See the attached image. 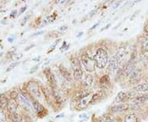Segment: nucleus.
I'll return each mask as SVG.
<instances>
[{"label":"nucleus","mask_w":148,"mask_h":122,"mask_svg":"<svg viewBox=\"0 0 148 122\" xmlns=\"http://www.w3.org/2000/svg\"><path fill=\"white\" fill-rule=\"evenodd\" d=\"M95 64L99 69H104L108 63V53L106 51V49L104 48H99L95 53V57H94Z\"/></svg>","instance_id":"1"},{"label":"nucleus","mask_w":148,"mask_h":122,"mask_svg":"<svg viewBox=\"0 0 148 122\" xmlns=\"http://www.w3.org/2000/svg\"><path fill=\"white\" fill-rule=\"evenodd\" d=\"M81 63L88 73H92L95 69V62L87 54H83L81 56Z\"/></svg>","instance_id":"2"},{"label":"nucleus","mask_w":148,"mask_h":122,"mask_svg":"<svg viewBox=\"0 0 148 122\" xmlns=\"http://www.w3.org/2000/svg\"><path fill=\"white\" fill-rule=\"evenodd\" d=\"M71 64H72V67H73V69L74 79L77 80V81L80 80L83 76V72H82V69L80 66L78 60L76 59H72Z\"/></svg>","instance_id":"3"},{"label":"nucleus","mask_w":148,"mask_h":122,"mask_svg":"<svg viewBox=\"0 0 148 122\" xmlns=\"http://www.w3.org/2000/svg\"><path fill=\"white\" fill-rule=\"evenodd\" d=\"M132 97H133V94L130 92H120L115 96L114 101L117 103L124 102V101H127L130 99H132Z\"/></svg>","instance_id":"4"},{"label":"nucleus","mask_w":148,"mask_h":122,"mask_svg":"<svg viewBox=\"0 0 148 122\" xmlns=\"http://www.w3.org/2000/svg\"><path fill=\"white\" fill-rule=\"evenodd\" d=\"M127 51L126 48L124 46H120L116 52V59L119 62V64H123L126 59H127Z\"/></svg>","instance_id":"5"},{"label":"nucleus","mask_w":148,"mask_h":122,"mask_svg":"<svg viewBox=\"0 0 148 122\" xmlns=\"http://www.w3.org/2000/svg\"><path fill=\"white\" fill-rule=\"evenodd\" d=\"M119 64L117 60L116 56L111 57L110 59L109 60V68H108V70L111 75H114L115 74V72L119 68Z\"/></svg>","instance_id":"6"},{"label":"nucleus","mask_w":148,"mask_h":122,"mask_svg":"<svg viewBox=\"0 0 148 122\" xmlns=\"http://www.w3.org/2000/svg\"><path fill=\"white\" fill-rule=\"evenodd\" d=\"M27 88L33 96H40V88H39L38 83L36 82H30L27 86Z\"/></svg>","instance_id":"7"},{"label":"nucleus","mask_w":148,"mask_h":122,"mask_svg":"<svg viewBox=\"0 0 148 122\" xmlns=\"http://www.w3.org/2000/svg\"><path fill=\"white\" fill-rule=\"evenodd\" d=\"M142 78V71L140 69H136L132 74L129 76V82L131 83H135L140 81Z\"/></svg>","instance_id":"8"},{"label":"nucleus","mask_w":148,"mask_h":122,"mask_svg":"<svg viewBox=\"0 0 148 122\" xmlns=\"http://www.w3.org/2000/svg\"><path fill=\"white\" fill-rule=\"evenodd\" d=\"M91 98H92V96H87L84 98L81 99L79 101H78V104H77V107L79 109H83V108H86V106L89 105V103H91Z\"/></svg>","instance_id":"9"},{"label":"nucleus","mask_w":148,"mask_h":122,"mask_svg":"<svg viewBox=\"0 0 148 122\" xmlns=\"http://www.w3.org/2000/svg\"><path fill=\"white\" fill-rule=\"evenodd\" d=\"M46 76H47V79L49 80V83L50 88H52V90H57V83H56V80H55V78L53 74L51 72H48L46 74Z\"/></svg>","instance_id":"10"},{"label":"nucleus","mask_w":148,"mask_h":122,"mask_svg":"<svg viewBox=\"0 0 148 122\" xmlns=\"http://www.w3.org/2000/svg\"><path fill=\"white\" fill-rule=\"evenodd\" d=\"M16 109H17V102H16V100L12 99L10 101H8V104L7 106L8 112L10 114H14V113H16Z\"/></svg>","instance_id":"11"},{"label":"nucleus","mask_w":148,"mask_h":122,"mask_svg":"<svg viewBox=\"0 0 148 122\" xmlns=\"http://www.w3.org/2000/svg\"><path fill=\"white\" fill-rule=\"evenodd\" d=\"M135 70H136V69H135L134 64H128L126 66H124V68L123 69V73L125 76H130Z\"/></svg>","instance_id":"12"},{"label":"nucleus","mask_w":148,"mask_h":122,"mask_svg":"<svg viewBox=\"0 0 148 122\" xmlns=\"http://www.w3.org/2000/svg\"><path fill=\"white\" fill-rule=\"evenodd\" d=\"M105 93H106V92H105V91L102 90V89L96 91L95 93L92 95V98H91V103H94V102H95V101H100L101 99H102V97L104 96Z\"/></svg>","instance_id":"13"},{"label":"nucleus","mask_w":148,"mask_h":122,"mask_svg":"<svg viewBox=\"0 0 148 122\" xmlns=\"http://www.w3.org/2000/svg\"><path fill=\"white\" fill-rule=\"evenodd\" d=\"M128 108H129V105L123 103V104H119V105L113 106L112 111L114 112H123V111H127Z\"/></svg>","instance_id":"14"},{"label":"nucleus","mask_w":148,"mask_h":122,"mask_svg":"<svg viewBox=\"0 0 148 122\" xmlns=\"http://www.w3.org/2000/svg\"><path fill=\"white\" fill-rule=\"evenodd\" d=\"M60 72L62 75L64 76V79L68 82H71L72 81V76H71V74L69 73V71L67 69H65L64 67H60Z\"/></svg>","instance_id":"15"},{"label":"nucleus","mask_w":148,"mask_h":122,"mask_svg":"<svg viewBox=\"0 0 148 122\" xmlns=\"http://www.w3.org/2000/svg\"><path fill=\"white\" fill-rule=\"evenodd\" d=\"M90 95V92L88 90H84V91H82V92H77V94H76V96H75V99L77 100V101H79L81 99H82V98H84L86 96H87Z\"/></svg>","instance_id":"16"},{"label":"nucleus","mask_w":148,"mask_h":122,"mask_svg":"<svg viewBox=\"0 0 148 122\" xmlns=\"http://www.w3.org/2000/svg\"><path fill=\"white\" fill-rule=\"evenodd\" d=\"M8 104V100L7 96L4 93L0 94V106H1V108L7 107Z\"/></svg>","instance_id":"17"},{"label":"nucleus","mask_w":148,"mask_h":122,"mask_svg":"<svg viewBox=\"0 0 148 122\" xmlns=\"http://www.w3.org/2000/svg\"><path fill=\"white\" fill-rule=\"evenodd\" d=\"M136 90L138 92H147L148 91V82H145L143 83H141V84L138 85L136 87Z\"/></svg>","instance_id":"18"},{"label":"nucleus","mask_w":148,"mask_h":122,"mask_svg":"<svg viewBox=\"0 0 148 122\" xmlns=\"http://www.w3.org/2000/svg\"><path fill=\"white\" fill-rule=\"evenodd\" d=\"M93 76L91 74H87L84 79V85L86 87H90L93 83Z\"/></svg>","instance_id":"19"},{"label":"nucleus","mask_w":148,"mask_h":122,"mask_svg":"<svg viewBox=\"0 0 148 122\" xmlns=\"http://www.w3.org/2000/svg\"><path fill=\"white\" fill-rule=\"evenodd\" d=\"M43 91H44V94H45V96H46V98H48V99L51 96V95H53V90L49 86H45L43 88Z\"/></svg>","instance_id":"20"},{"label":"nucleus","mask_w":148,"mask_h":122,"mask_svg":"<svg viewBox=\"0 0 148 122\" xmlns=\"http://www.w3.org/2000/svg\"><path fill=\"white\" fill-rule=\"evenodd\" d=\"M124 122H138V118L135 114H128L125 117Z\"/></svg>","instance_id":"21"},{"label":"nucleus","mask_w":148,"mask_h":122,"mask_svg":"<svg viewBox=\"0 0 148 122\" xmlns=\"http://www.w3.org/2000/svg\"><path fill=\"white\" fill-rule=\"evenodd\" d=\"M19 99H20V101L22 102V104L27 107H31V103L29 100H27V98L23 95V94H19Z\"/></svg>","instance_id":"22"},{"label":"nucleus","mask_w":148,"mask_h":122,"mask_svg":"<svg viewBox=\"0 0 148 122\" xmlns=\"http://www.w3.org/2000/svg\"><path fill=\"white\" fill-rule=\"evenodd\" d=\"M101 85L102 87H108L110 84V78L108 75H105L101 79Z\"/></svg>","instance_id":"23"},{"label":"nucleus","mask_w":148,"mask_h":122,"mask_svg":"<svg viewBox=\"0 0 148 122\" xmlns=\"http://www.w3.org/2000/svg\"><path fill=\"white\" fill-rule=\"evenodd\" d=\"M32 104H33V106H34V109H35L37 112H42L43 110H44V107L40 104V102L38 101H35V100H34V101H32Z\"/></svg>","instance_id":"24"},{"label":"nucleus","mask_w":148,"mask_h":122,"mask_svg":"<svg viewBox=\"0 0 148 122\" xmlns=\"http://www.w3.org/2000/svg\"><path fill=\"white\" fill-rule=\"evenodd\" d=\"M11 121L12 122H21V117L19 114L17 113H14V114H10Z\"/></svg>","instance_id":"25"},{"label":"nucleus","mask_w":148,"mask_h":122,"mask_svg":"<svg viewBox=\"0 0 148 122\" xmlns=\"http://www.w3.org/2000/svg\"><path fill=\"white\" fill-rule=\"evenodd\" d=\"M99 122H111L112 120H111V117L108 115H104V116H101L99 120H98Z\"/></svg>","instance_id":"26"},{"label":"nucleus","mask_w":148,"mask_h":122,"mask_svg":"<svg viewBox=\"0 0 148 122\" xmlns=\"http://www.w3.org/2000/svg\"><path fill=\"white\" fill-rule=\"evenodd\" d=\"M0 122H7L6 116L3 109H0Z\"/></svg>","instance_id":"27"},{"label":"nucleus","mask_w":148,"mask_h":122,"mask_svg":"<svg viewBox=\"0 0 148 122\" xmlns=\"http://www.w3.org/2000/svg\"><path fill=\"white\" fill-rule=\"evenodd\" d=\"M147 100H148V94L147 95L139 96L136 97V101H147Z\"/></svg>","instance_id":"28"},{"label":"nucleus","mask_w":148,"mask_h":122,"mask_svg":"<svg viewBox=\"0 0 148 122\" xmlns=\"http://www.w3.org/2000/svg\"><path fill=\"white\" fill-rule=\"evenodd\" d=\"M142 46L144 50H148V40L144 39L142 41Z\"/></svg>","instance_id":"29"},{"label":"nucleus","mask_w":148,"mask_h":122,"mask_svg":"<svg viewBox=\"0 0 148 122\" xmlns=\"http://www.w3.org/2000/svg\"><path fill=\"white\" fill-rule=\"evenodd\" d=\"M11 98L12 99V100H16L17 97H19V93L16 92V91H12V92H11Z\"/></svg>","instance_id":"30"},{"label":"nucleus","mask_w":148,"mask_h":122,"mask_svg":"<svg viewBox=\"0 0 148 122\" xmlns=\"http://www.w3.org/2000/svg\"><path fill=\"white\" fill-rule=\"evenodd\" d=\"M129 107L130 108H132V109H139V107H140V105L138 104V101H135V102H132L131 103L130 105H129Z\"/></svg>","instance_id":"31"},{"label":"nucleus","mask_w":148,"mask_h":122,"mask_svg":"<svg viewBox=\"0 0 148 122\" xmlns=\"http://www.w3.org/2000/svg\"><path fill=\"white\" fill-rule=\"evenodd\" d=\"M17 64H18V63H16H16H12V64H11V65H9V67H8V68L7 69V71H8V72H9V71H11L12 69H14V68L16 67V65H17Z\"/></svg>","instance_id":"32"},{"label":"nucleus","mask_w":148,"mask_h":122,"mask_svg":"<svg viewBox=\"0 0 148 122\" xmlns=\"http://www.w3.org/2000/svg\"><path fill=\"white\" fill-rule=\"evenodd\" d=\"M38 68H39V65H36V66H34V67L30 70V74H34L35 72H36V70L38 69Z\"/></svg>","instance_id":"33"},{"label":"nucleus","mask_w":148,"mask_h":122,"mask_svg":"<svg viewBox=\"0 0 148 122\" xmlns=\"http://www.w3.org/2000/svg\"><path fill=\"white\" fill-rule=\"evenodd\" d=\"M59 41H60V40H58V41H55V42L53 43V45H52V46H51V49H50V50H49V52H50V51H52V50H54V49H55V46H56V45H58V43L59 42Z\"/></svg>","instance_id":"34"},{"label":"nucleus","mask_w":148,"mask_h":122,"mask_svg":"<svg viewBox=\"0 0 148 122\" xmlns=\"http://www.w3.org/2000/svg\"><path fill=\"white\" fill-rule=\"evenodd\" d=\"M22 57V54H16V55H14L12 59H14V60H19Z\"/></svg>","instance_id":"35"},{"label":"nucleus","mask_w":148,"mask_h":122,"mask_svg":"<svg viewBox=\"0 0 148 122\" xmlns=\"http://www.w3.org/2000/svg\"><path fill=\"white\" fill-rule=\"evenodd\" d=\"M142 55H143V57L148 59V50H144L143 53H142Z\"/></svg>","instance_id":"36"},{"label":"nucleus","mask_w":148,"mask_h":122,"mask_svg":"<svg viewBox=\"0 0 148 122\" xmlns=\"http://www.w3.org/2000/svg\"><path fill=\"white\" fill-rule=\"evenodd\" d=\"M80 118H84L85 120H88L89 116L86 114H82V115H80Z\"/></svg>","instance_id":"37"},{"label":"nucleus","mask_w":148,"mask_h":122,"mask_svg":"<svg viewBox=\"0 0 148 122\" xmlns=\"http://www.w3.org/2000/svg\"><path fill=\"white\" fill-rule=\"evenodd\" d=\"M27 6H25V7H22L21 9H20V13H23L25 11L27 10Z\"/></svg>","instance_id":"38"},{"label":"nucleus","mask_w":148,"mask_h":122,"mask_svg":"<svg viewBox=\"0 0 148 122\" xmlns=\"http://www.w3.org/2000/svg\"><path fill=\"white\" fill-rule=\"evenodd\" d=\"M16 13V10H13L12 12H11V14H10V17H13L15 16V14Z\"/></svg>","instance_id":"39"},{"label":"nucleus","mask_w":148,"mask_h":122,"mask_svg":"<svg viewBox=\"0 0 148 122\" xmlns=\"http://www.w3.org/2000/svg\"><path fill=\"white\" fill-rule=\"evenodd\" d=\"M100 23H101V21H98V22H97L96 24H95V25H94L93 27H91V28H90V30H93V29H95V27H97V26H98V25H99Z\"/></svg>","instance_id":"40"},{"label":"nucleus","mask_w":148,"mask_h":122,"mask_svg":"<svg viewBox=\"0 0 148 122\" xmlns=\"http://www.w3.org/2000/svg\"><path fill=\"white\" fill-rule=\"evenodd\" d=\"M68 29V27L67 26H64V27H61L60 28H59V30H61V31H66Z\"/></svg>","instance_id":"41"},{"label":"nucleus","mask_w":148,"mask_h":122,"mask_svg":"<svg viewBox=\"0 0 148 122\" xmlns=\"http://www.w3.org/2000/svg\"><path fill=\"white\" fill-rule=\"evenodd\" d=\"M28 18H29V16L26 17H25V18L23 19V21H22L21 25H24V23H26V22H27V19H28Z\"/></svg>","instance_id":"42"},{"label":"nucleus","mask_w":148,"mask_h":122,"mask_svg":"<svg viewBox=\"0 0 148 122\" xmlns=\"http://www.w3.org/2000/svg\"><path fill=\"white\" fill-rule=\"evenodd\" d=\"M42 33H44V32H43V31H40V32H36V33H35V34L33 35V37H34V36H37V35H41Z\"/></svg>","instance_id":"43"},{"label":"nucleus","mask_w":148,"mask_h":122,"mask_svg":"<svg viewBox=\"0 0 148 122\" xmlns=\"http://www.w3.org/2000/svg\"><path fill=\"white\" fill-rule=\"evenodd\" d=\"M119 4H120V2H119L118 3H114V8H117L119 6Z\"/></svg>","instance_id":"44"},{"label":"nucleus","mask_w":148,"mask_h":122,"mask_svg":"<svg viewBox=\"0 0 148 122\" xmlns=\"http://www.w3.org/2000/svg\"><path fill=\"white\" fill-rule=\"evenodd\" d=\"M40 59V56H38L37 58L33 59V60H34V61H39Z\"/></svg>","instance_id":"45"},{"label":"nucleus","mask_w":148,"mask_h":122,"mask_svg":"<svg viewBox=\"0 0 148 122\" xmlns=\"http://www.w3.org/2000/svg\"><path fill=\"white\" fill-rule=\"evenodd\" d=\"M144 29H145V32H147L148 33V23L147 24V25H146V27H145V28H144Z\"/></svg>","instance_id":"46"},{"label":"nucleus","mask_w":148,"mask_h":122,"mask_svg":"<svg viewBox=\"0 0 148 122\" xmlns=\"http://www.w3.org/2000/svg\"><path fill=\"white\" fill-rule=\"evenodd\" d=\"M34 46H35V45H30V46H29V47H28V48H27V49H26L25 50H30L31 48L34 47Z\"/></svg>","instance_id":"47"},{"label":"nucleus","mask_w":148,"mask_h":122,"mask_svg":"<svg viewBox=\"0 0 148 122\" xmlns=\"http://www.w3.org/2000/svg\"><path fill=\"white\" fill-rule=\"evenodd\" d=\"M109 27H110V24H108V25H107V26H106L105 28H103V29H102L101 31H104V30H106V29H107V28H109Z\"/></svg>","instance_id":"48"},{"label":"nucleus","mask_w":148,"mask_h":122,"mask_svg":"<svg viewBox=\"0 0 148 122\" xmlns=\"http://www.w3.org/2000/svg\"><path fill=\"white\" fill-rule=\"evenodd\" d=\"M136 14H137V12H135V13H134V15H133V16H132V17H131V20H132V19H133V18L135 17V16H136Z\"/></svg>","instance_id":"49"},{"label":"nucleus","mask_w":148,"mask_h":122,"mask_svg":"<svg viewBox=\"0 0 148 122\" xmlns=\"http://www.w3.org/2000/svg\"><path fill=\"white\" fill-rule=\"evenodd\" d=\"M64 116V114H62V115H58V116H57V118L58 117H62V116Z\"/></svg>","instance_id":"50"},{"label":"nucleus","mask_w":148,"mask_h":122,"mask_svg":"<svg viewBox=\"0 0 148 122\" xmlns=\"http://www.w3.org/2000/svg\"><path fill=\"white\" fill-rule=\"evenodd\" d=\"M82 35V32H79V34H78V36H77V37H81Z\"/></svg>","instance_id":"51"}]
</instances>
